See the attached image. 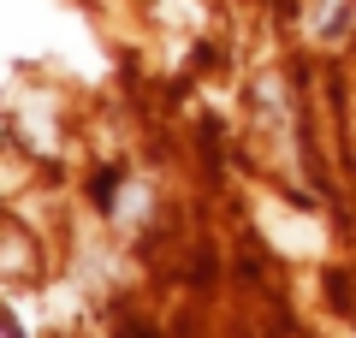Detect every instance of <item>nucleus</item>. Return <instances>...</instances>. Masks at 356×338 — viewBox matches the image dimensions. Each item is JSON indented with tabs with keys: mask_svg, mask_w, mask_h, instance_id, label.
<instances>
[]
</instances>
